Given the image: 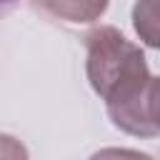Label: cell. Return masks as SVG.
Listing matches in <instances>:
<instances>
[{
	"label": "cell",
	"mask_w": 160,
	"mask_h": 160,
	"mask_svg": "<svg viewBox=\"0 0 160 160\" xmlns=\"http://www.w3.org/2000/svg\"><path fill=\"white\" fill-rule=\"evenodd\" d=\"M42 12L72 22V25H85V22H95L102 18V12L108 10L110 0H32Z\"/></svg>",
	"instance_id": "7a4b0ae2"
},
{
	"label": "cell",
	"mask_w": 160,
	"mask_h": 160,
	"mask_svg": "<svg viewBox=\"0 0 160 160\" xmlns=\"http://www.w3.org/2000/svg\"><path fill=\"white\" fill-rule=\"evenodd\" d=\"M85 72L90 88L105 100L112 125L135 138H158L148 115L150 68L140 45L112 25H98L85 35Z\"/></svg>",
	"instance_id": "6da1fadb"
},
{
	"label": "cell",
	"mask_w": 160,
	"mask_h": 160,
	"mask_svg": "<svg viewBox=\"0 0 160 160\" xmlns=\"http://www.w3.org/2000/svg\"><path fill=\"white\" fill-rule=\"evenodd\" d=\"M148 115H150L152 125L160 132V78L150 80V88H148Z\"/></svg>",
	"instance_id": "277c9868"
},
{
	"label": "cell",
	"mask_w": 160,
	"mask_h": 160,
	"mask_svg": "<svg viewBox=\"0 0 160 160\" xmlns=\"http://www.w3.org/2000/svg\"><path fill=\"white\" fill-rule=\"evenodd\" d=\"M15 5H18V0H0V15H2V12H8V10H10V8H15Z\"/></svg>",
	"instance_id": "5b68a950"
},
{
	"label": "cell",
	"mask_w": 160,
	"mask_h": 160,
	"mask_svg": "<svg viewBox=\"0 0 160 160\" xmlns=\"http://www.w3.org/2000/svg\"><path fill=\"white\" fill-rule=\"evenodd\" d=\"M132 28L148 48L160 50V0H135Z\"/></svg>",
	"instance_id": "3957f363"
}]
</instances>
